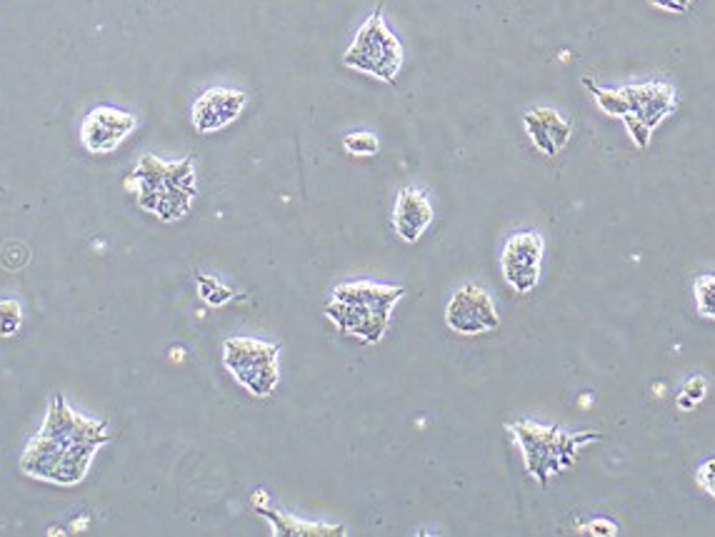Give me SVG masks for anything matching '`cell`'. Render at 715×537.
Instances as JSON below:
<instances>
[{"instance_id": "obj_25", "label": "cell", "mask_w": 715, "mask_h": 537, "mask_svg": "<svg viewBox=\"0 0 715 537\" xmlns=\"http://www.w3.org/2000/svg\"><path fill=\"white\" fill-rule=\"evenodd\" d=\"M678 408H680V410H693V408H695V402H693L691 398H686L683 392H680V396H678Z\"/></svg>"}, {"instance_id": "obj_7", "label": "cell", "mask_w": 715, "mask_h": 537, "mask_svg": "<svg viewBox=\"0 0 715 537\" xmlns=\"http://www.w3.org/2000/svg\"><path fill=\"white\" fill-rule=\"evenodd\" d=\"M445 325L458 335H483L501 325V315L491 292L476 283H466L445 305Z\"/></svg>"}, {"instance_id": "obj_26", "label": "cell", "mask_w": 715, "mask_h": 537, "mask_svg": "<svg viewBox=\"0 0 715 537\" xmlns=\"http://www.w3.org/2000/svg\"><path fill=\"white\" fill-rule=\"evenodd\" d=\"M676 3H678V5H683V8H686L688 3H691V0H676Z\"/></svg>"}, {"instance_id": "obj_12", "label": "cell", "mask_w": 715, "mask_h": 537, "mask_svg": "<svg viewBox=\"0 0 715 537\" xmlns=\"http://www.w3.org/2000/svg\"><path fill=\"white\" fill-rule=\"evenodd\" d=\"M624 96L628 100V113L655 130L658 125L666 121L676 108V90L668 83H643V86H628L624 88Z\"/></svg>"}, {"instance_id": "obj_15", "label": "cell", "mask_w": 715, "mask_h": 537, "mask_svg": "<svg viewBox=\"0 0 715 537\" xmlns=\"http://www.w3.org/2000/svg\"><path fill=\"white\" fill-rule=\"evenodd\" d=\"M583 86L588 90H591L593 98H595V103H599V108H601L603 113H608L613 117L628 115V100L624 96V90H605V88H599L591 78H583Z\"/></svg>"}, {"instance_id": "obj_8", "label": "cell", "mask_w": 715, "mask_h": 537, "mask_svg": "<svg viewBox=\"0 0 715 537\" xmlns=\"http://www.w3.org/2000/svg\"><path fill=\"white\" fill-rule=\"evenodd\" d=\"M545 242L541 233L526 230L516 233L508 238L506 248L501 255V271L506 278L508 288L516 290L518 296H528L535 290L538 280H541V263H543Z\"/></svg>"}, {"instance_id": "obj_13", "label": "cell", "mask_w": 715, "mask_h": 537, "mask_svg": "<svg viewBox=\"0 0 715 537\" xmlns=\"http://www.w3.org/2000/svg\"><path fill=\"white\" fill-rule=\"evenodd\" d=\"M523 125L528 138L543 155H558L574 136L570 123L553 108H533L523 115Z\"/></svg>"}, {"instance_id": "obj_1", "label": "cell", "mask_w": 715, "mask_h": 537, "mask_svg": "<svg viewBox=\"0 0 715 537\" xmlns=\"http://www.w3.org/2000/svg\"><path fill=\"white\" fill-rule=\"evenodd\" d=\"M108 440V423L78 415L58 392L40 430L25 445L21 470L33 480L73 488L86 480L93 458Z\"/></svg>"}, {"instance_id": "obj_18", "label": "cell", "mask_w": 715, "mask_h": 537, "mask_svg": "<svg viewBox=\"0 0 715 537\" xmlns=\"http://www.w3.org/2000/svg\"><path fill=\"white\" fill-rule=\"evenodd\" d=\"M198 292H200V298H204L206 303L213 308H221L229 303V300L235 298V292L231 288H225L223 283L210 278V275H198Z\"/></svg>"}, {"instance_id": "obj_9", "label": "cell", "mask_w": 715, "mask_h": 537, "mask_svg": "<svg viewBox=\"0 0 715 537\" xmlns=\"http://www.w3.org/2000/svg\"><path fill=\"white\" fill-rule=\"evenodd\" d=\"M138 128V117L113 105H98L83 117L81 142L93 155H108L123 146Z\"/></svg>"}, {"instance_id": "obj_14", "label": "cell", "mask_w": 715, "mask_h": 537, "mask_svg": "<svg viewBox=\"0 0 715 537\" xmlns=\"http://www.w3.org/2000/svg\"><path fill=\"white\" fill-rule=\"evenodd\" d=\"M258 515H263L268 523L273 527V535H288V537H335L343 535L346 527L343 525H323V523H303L298 517L275 513V510L268 508V502L263 505H256Z\"/></svg>"}, {"instance_id": "obj_24", "label": "cell", "mask_w": 715, "mask_h": 537, "mask_svg": "<svg viewBox=\"0 0 715 537\" xmlns=\"http://www.w3.org/2000/svg\"><path fill=\"white\" fill-rule=\"evenodd\" d=\"M655 8H663V11H673V13H686L683 5H678L676 0H651Z\"/></svg>"}, {"instance_id": "obj_6", "label": "cell", "mask_w": 715, "mask_h": 537, "mask_svg": "<svg viewBox=\"0 0 715 537\" xmlns=\"http://www.w3.org/2000/svg\"><path fill=\"white\" fill-rule=\"evenodd\" d=\"M278 352L273 342L256 338H229L223 342V365L233 380L246 388L254 398H268L281 383Z\"/></svg>"}, {"instance_id": "obj_3", "label": "cell", "mask_w": 715, "mask_h": 537, "mask_svg": "<svg viewBox=\"0 0 715 537\" xmlns=\"http://www.w3.org/2000/svg\"><path fill=\"white\" fill-rule=\"evenodd\" d=\"M400 285H383L373 280L343 283L333 290L325 305V315L343 335L375 346L389 330L393 308L403 298Z\"/></svg>"}, {"instance_id": "obj_22", "label": "cell", "mask_w": 715, "mask_h": 537, "mask_svg": "<svg viewBox=\"0 0 715 537\" xmlns=\"http://www.w3.org/2000/svg\"><path fill=\"white\" fill-rule=\"evenodd\" d=\"M705 392H708V380H705L703 375H693L691 380L683 385V396L691 398L695 405H698V402H703Z\"/></svg>"}, {"instance_id": "obj_4", "label": "cell", "mask_w": 715, "mask_h": 537, "mask_svg": "<svg viewBox=\"0 0 715 537\" xmlns=\"http://www.w3.org/2000/svg\"><path fill=\"white\" fill-rule=\"evenodd\" d=\"M508 430L520 445V450H523L528 473L541 485H548L553 475L574 465L578 450L585 442L601 438L599 433L570 435L558 430V427H543L535 423H513Z\"/></svg>"}, {"instance_id": "obj_11", "label": "cell", "mask_w": 715, "mask_h": 537, "mask_svg": "<svg viewBox=\"0 0 715 537\" xmlns=\"http://www.w3.org/2000/svg\"><path fill=\"white\" fill-rule=\"evenodd\" d=\"M433 217V205L423 190L403 188L398 192L393 211V228L400 240L418 242L423 238V233L431 228Z\"/></svg>"}, {"instance_id": "obj_10", "label": "cell", "mask_w": 715, "mask_h": 537, "mask_svg": "<svg viewBox=\"0 0 715 537\" xmlns=\"http://www.w3.org/2000/svg\"><path fill=\"white\" fill-rule=\"evenodd\" d=\"M246 105H248V96L243 93V90L210 88L204 96H198L196 103H193L190 111L193 128H196V133H200V136L229 128L231 123L238 121Z\"/></svg>"}, {"instance_id": "obj_19", "label": "cell", "mask_w": 715, "mask_h": 537, "mask_svg": "<svg viewBox=\"0 0 715 537\" xmlns=\"http://www.w3.org/2000/svg\"><path fill=\"white\" fill-rule=\"evenodd\" d=\"M343 148H346L348 153L356 158H373V155H378V150H381V140H378L373 133L358 130V133H350V136L343 138Z\"/></svg>"}, {"instance_id": "obj_23", "label": "cell", "mask_w": 715, "mask_h": 537, "mask_svg": "<svg viewBox=\"0 0 715 537\" xmlns=\"http://www.w3.org/2000/svg\"><path fill=\"white\" fill-rule=\"evenodd\" d=\"M583 530L588 535H595V537H616L618 535V525L611 523V520H605V517H599V520H591V523H588Z\"/></svg>"}, {"instance_id": "obj_21", "label": "cell", "mask_w": 715, "mask_h": 537, "mask_svg": "<svg viewBox=\"0 0 715 537\" xmlns=\"http://www.w3.org/2000/svg\"><path fill=\"white\" fill-rule=\"evenodd\" d=\"M695 477H698V485H701V488L708 492L711 498H715V458L701 463Z\"/></svg>"}, {"instance_id": "obj_20", "label": "cell", "mask_w": 715, "mask_h": 537, "mask_svg": "<svg viewBox=\"0 0 715 537\" xmlns=\"http://www.w3.org/2000/svg\"><path fill=\"white\" fill-rule=\"evenodd\" d=\"M620 121L626 123L628 136H630V140H633V146H636V148L645 150L648 146H651V133H653V130L648 128V125L641 121V117H636L633 113H628V115L620 117Z\"/></svg>"}, {"instance_id": "obj_16", "label": "cell", "mask_w": 715, "mask_h": 537, "mask_svg": "<svg viewBox=\"0 0 715 537\" xmlns=\"http://www.w3.org/2000/svg\"><path fill=\"white\" fill-rule=\"evenodd\" d=\"M693 298L698 313L708 321H715V273L698 275L693 283Z\"/></svg>"}, {"instance_id": "obj_5", "label": "cell", "mask_w": 715, "mask_h": 537, "mask_svg": "<svg viewBox=\"0 0 715 537\" xmlns=\"http://www.w3.org/2000/svg\"><path fill=\"white\" fill-rule=\"evenodd\" d=\"M343 65L383 83L398 78L403 68V46L398 36H393V30L385 25L383 5H378L370 18L360 25L353 43L343 53Z\"/></svg>"}, {"instance_id": "obj_17", "label": "cell", "mask_w": 715, "mask_h": 537, "mask_svg": "<svg viewBox=\"0 0 715 537\" xmlns=\"http://www.w3.org/2000/svg\"><path fill=\"white\" fill-rule=\"evenodd\" d=\"M23 327V305L19 300H0V338H15Z\"/></svg>"}, {"instance_id": "obj_2", "label": "cell", "mask_w": 715, "mask_h": 537, "mask_svg": "<svg viewBox=\"0 0 715 537\" xmlns=\"http://www.w3.org/2000/svg\"><path fill=\"white\" fill-rule=\"evenodd\" d=\"M125 190L136 196L140 211L156 215L163 223H178L190 213L198 196L193 158L161 161L158 155H143L125 178Z\"/></svg>"}]
</instances>
